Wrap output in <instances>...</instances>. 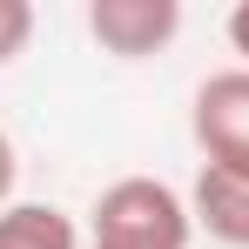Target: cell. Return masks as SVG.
Instances as JSON below:
<instances>
[{
  "label": "cell",
  "instance_id": "cell-1",
  "mask_svg": "<svg viewBox=\"0 0 249 249\" xmlns=\"http://www.w3.org/2000/svg\"><path fill=\"white\" fill-rule=\"evenodd\" d=\"M196 215L155 175H122L94 196V249H189Z\"/></svg>",
  "mask_w": 249,
  "mask_h": 249
},
{
  "label": "cell",
  "instance_id": "cell-2",
  "mask_svg": "<svg viewBox=\"0 0 249 249\" xmlns=\"http://www.w3.org/2000/svg\"><path fill=\"white\" fill-rule=\"evenodd\" d=\"M189 135L209 168L249 175V68H222L189 101Z\"/></svg>",
  "mask_w": 249,
  "mask_h": 249
},
{
  "label": "cell",
  "instance_id": "cell-3",
  "mask_svg": "<svg viewBox=\"0 0 249 249\" xmlns=\"http://www.w3.org/2000/svg\"><path fill=\"white\" fill-rule=\"evenodd\" d=\"M182 27V0H94L88 7V34L115 61H148L162 54Z\"/></svg>",
  "mask_w": 249,
  "mask_h": 249
},
{
  "label": "cell",
  "instance_id": "cell-4",
  "mask_svg": "<svg viewBox=\"0 0 249 249\" xmlns=\"http://www.w3.org/2000/svg\"><path fill=\"white\" fill-rule=\"evenodd\" d=\"M189 215L222 249H249V175H229V168L202 162L196 168V189H189Z\"/></svg>",
  "mask_w": 249,
  "mask_h": 249
},
{
  "label": "cell",
  "instance_id": "cell-5",
  "mask_svg": "<svg viewBox=\"0 0 249 249\" xmlns=\"http://www.w3.org/2000/svg\"><path fill=\"white\" fill-rule=\"evenodd\" d=\"M0 249H81V236H74V215H61L54 202H7Z\"/></svg>",
  "mask_w": 249,
  "mask_h": 249
},
{
  "label": "cell",
  "instance_id": "cell-6",
  "mask_svg": "<svg viewBox=\"0 0 249 249\" xmlns=\"http://www.w3.org/2000/svg\"><path fill=\"white\" fill-rule=\"evenodd\" d=\"M34 41V7L27 0H0V68Z\"/></svg>",
  "mask_w": 249,
  "mask_h": 249
},
{
  "label": "cell",
  "instance_id": "cell-7",
  "mask_svg": "<svg viewBox=\"0 0 249 249\" xmlns=\"http://www.w3.org/2000/svg\"><path fill=\"white\" fill-rule=\"evenodd\" d=\"M14 182H20V162H14V142H7V128H0V209L14 202Z\"/></svg>",
  "mask_w": 249,
  "mask_h": 249
},
{
  "label": "cell",
  "instance_id": "cell-8",
  "mask_svg": "<svg viewBox=\"0 0 249 249\" xmlns=\"http://www.w3.org/2000/svg\"><path fill=\"white\" fill-rule=\"evenodd\" d=\"M229 47L243 54V68H249V0L236 7V14H229Z\"/></svg>",
  "mask_w": 249,
  "mask_h": 249
}]
</instances>
